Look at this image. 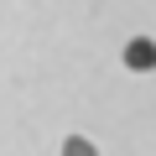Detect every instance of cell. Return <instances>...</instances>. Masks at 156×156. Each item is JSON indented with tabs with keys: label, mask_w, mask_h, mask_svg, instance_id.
<instances>
[{
	"label": "cell",
	"mask_w": 156,
	"mask_h": 156,
	"mask_svg": "<svg viewBox=\"0 0 156 156\" xmlns=\"http://www.w3.org/2000/svg\"><path fill=\"white\" fill-rule=\"evenodd\" d=\"M125 68H156V42L151 37H130L125 42Z\"/></svg>",
	"instance_id": "cell-1"
}]
</instances>
